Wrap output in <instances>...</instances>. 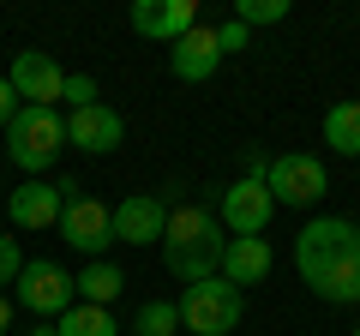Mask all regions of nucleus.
<instances>
[{
  "label": "nucleus",
  "mask_w": 360,
  "mask_h": 336,
  "mask_svg": "<svg viewBox=\"0 0 360 336\" xmlns=\"http://www.w3.org/2000/svg\"><path fill=\"white\" fill-rule=\"evenodd\" d=\"M222 252H229V228L217 222V210H198V205L168 210V228H162L168 276H180L186 288L205 283V276H222Z\"/></svg>",
  "instance_id": "obj_1"
},
{
  "label": "nucleus",
  "mask_w": 360,
  "mask_h": 336,
  "mask_svg": "<svg viewBox=\"0 0 360 336\" xmlns=\"http://www.w3.org/2000/svg\"><path fill=\"white\" fill-rule=\"evenodd\" d=\"M66 150V120L60 108H18L13 127H6V156L25 168L30 181H42Z\"/></svg>",
  "instance_id": "obj_2"
},
{
  "label": "nucleus",
  "mask_w": 360,
  "mask_h": 336,
  "mask_svg": "<svg viewBox=\"0 0 360 336\" xmlns=\"http://www.w3.org/2000/svg\"><path fill=\"white\" fill-rule=\"evenodd\" d=\"M240 318H246V295L229 276H205V283H193L180 295V324L193 336H229Z\"/></svg>",
  "instance_id": "obj_3"
},
{
  "label": "nucleus",
  "mask_w": 360,
  "mask_h": 336,
  "mask_svg": "<svg viewBox=\"0 0 360 336\" xmlns=\"http://www.w3.org/2000/svg\"><path fill=\"white\" fill-rule=\"evenodd\" d=\"M354 240H360V222H348V217H312L307 228L295 234V271H300V283L312 288Z\"/></svg>",
  "instance_id": "obj_4"
},
{
  "label": "nucleus",
  "mask_w": 360,
  "mask_h": 336,
  "mask_svg": "<svg viewBox=\"0 0 360 336\" xmlns=\"http://www.w3.org/2000/svg\"><path fill=\"white\" fill-rule=\"evenodd\" d=\"M264 186H270V198H276V205H288V210H307V205H319V198L330 193L324 162H319V156H307V150H283L276 162H270Z\"/></svg>",
  "instance_id": "obj_5"
},
{
  "label": "nucleus",
  "mask_w": 360,
  "mask_h": 336,
  "mask_svg": "<svg viewBox=\"0 0 360 336\" xmlns=\"http://www.w3.org/2000/svg\"><path fill=\"white\" fill-rule=\"evenodd\" d=\"M13 288H18V306L37 312V318H60V312L78 300L72 271H66V264H54V259H25V271H18Z\"/></svg>",
  "instance_id": "obj_6"
},
{
  "label": "nucleus",
  "mask_w": 360,
  "mask_h": 336,
  "mask_svg": "<svg viewBox=\"0 0 360 336\" xmlns=\"http://www.w3.org/2000/svg\"><path fill=\"white\" fill-rule=\"evenodd\" d=\"M6 84H13V96H18L25 108H54V103L66 96L60 60H54V54H42V49H18L13 66H6Z\"/></svg>",
  "instance_id": "obj_7"
},
{
  "label": "nucleus",
  "mask_w": 360,
  "mask_h": 336,
  "mask_svg": "<svg viewBox=\"0 0 360 336\" xmlns=\"http://www.w3.org/2000/svg\"><path fill=\"white\" fill-rule=\"evenodd\" d=\"M270 217H276L270 186H264V181H246V174L229 186V193H222V205H217V222L234 234V240H264Z\"/></svg>",
  "instance_id": "obj_8"
},
{
  "label": "nucleus",
  "mask_w": 360,
  "mask_h": 336,
  "mask_svg": "<svg viewBox=\"0 0 360 336\" xmlns=\"http://www.w3.org/2000/svg\"><path fill=\"white\" fill-rule=\"evenodd\" d=\"M78 186L72 181H25V186H13V193H6V217H13V228H60V210H66V198H72Z\"/></svg>",
  "instance_id": "obj_9"
},
{
  "label": "nucleus",
  "mask_w": 360,
  "mask_h": 336,
  "mask_svg": "<svg viewBox=\"0 0 360 336\" xmlns=\"http://www.w3.org/2000/svg\"><path fill=\"white\" fill-rule=\"evenodd\" d=\"M60 240L84 259H103L108 246H115V222H108V205H96L90 193H72L60 210Z\"/></svg>",
  "instance_id": "obj_10"
},
{
  "label": "nucleus",
  "mask_w": 360,
  "mask_h": 336,
  "mask_svg": "<svg viewBox=\"0 0 360 336\" xmlns=\"http://www.w3.org/2000/svg\"><path fill=\"white\" fill-rule=\"evenodd\" d=\"M115 222V246H162V228H168V205L156 193H132L108 210Z\"/></svg>",
  "instance_id": "obj_11"
},
{
  "label": "nucleus",
  "mask_w": 360,
  "mask_h": 336,
  "mask_svg": "<svg viewBox=\"0 0 360 336\" xmlns=\"http://www.w3.org/2000/svg\"><path fill=\"white\" fill-rule=\"evenodd\" d=\"M120 138H127V120L108 103H90V108H72V115H66V144H78L84 156L120 150Z\"/></svg>",
  "instance_id": "obj_12"
},
{
  "label": "nucleus",
  "mask_w": 360,
  "mask_h": 336,
  "mask_svg": "<svg viewBox=\"0 0 360 336\" xmlns=\"http://www.w3.org/2000/svg\"><path fill=\"white\" fill-rule=\"evenodd\" d=\"M193 25H198V0H132V30L150 37V42L174 49Z\"/></svg>",
  "instance_id": "obj_13"
},
{
  "label": "nucleus",
  "mask_w": 360,
  "mask_h": 336,
  "mask_svg": "<svg viewBox=\"0 0 360 336\" xmlns=\"http://www.w3.org/2000/svg\"><path fill=\"white\" fill-rule=\"evenodd\" d=\"M217 66H222V49H217V30L210 25H193L174 49H168V72H174L180 84H205Z\"/></svg>",
  "instance_id": "obj_14"
},
{
  "label": "nucleus",
  "mask_w": 360,
  "mask_h": 336,
  "mask_svg": "<svg viewBox=\"0 0 360 336\" xmlns=\"http://www.w3.org/2000/svg\"><path fill=\"white\" fill-rule=\"evenodd\" d=\"M222 276H229L234 288H258L270 276V240H229V252H222Z\"/></svg>",
  "instance_id": "obj_15"
},
{
  "label": "nucleus",
  "mask_w": 360,
  "mask_h": 336,
  "mask_svg": "<svg viewBox=\"0 0 360 336\" xmlns=\"http://www.w3.org/2000/svg\"><path fill=\"white\" fill-rule=\"evenodd\" d=\"M312 295H319L324 306H354V300H360V240L348 246V252L319 276V283H312Z\"/></svg>",
  "instance_id": "obj_16"
},
{
  "label": "nucleus",
  "mask_w": 360,
  "mask_h": 336,
  "mask_svg": "<svg viewBox=\"0 0 360 336\" xmlns=\"http://www.w3.org/2000/svg\"><path fill=\"white\" fill-rule=\"evenodd\" d=\"M72 288H78V300H90V306H115V295L127 288V276H120V264H108V259H90L84 271L72 276Z\"/></svg>",
  "instance_id": "obj_17"
},
{
  "label": "nucleus",
  "mask_w": 360,
  "mask_h": 336,
  "mask_svg": "<svg viewBox=\"0 0 360 336\" xmlns=\"http://www.w3.org/2000/svg\"><path fill=\"white\" fill-rule=\"evenodd\" d=\"M54 336H120V324H115V312H108V306L72 300V306L54 318Z\"/></svg>",
  "instance_id": "obj_18"
},
{
  "label": "nucleus",
  "mask_w": 360,
  "mask_h": 336,
  "mask_svg": "<svg viewBox=\"0 0 360 336\" xmlns=\"http://www.w3.org/2000/svg\"><path fill=\"white\" fill-rule=\"evenodd\" d=\"M324 144H330L336 156H360V103L354 96L330 103V115H324Z\"/></svg>",
  "instance_id": "obj_19"
},
{
  "label": "nucleus",
  "mask_w": 360,
  "mask_h": 336,
  "mask_svg": "<svg viewBox=\"0 0 360 336\" xmlns=\"http://www.w3.org/2000/svg\"><path fill=\"white\" fill-rule=\"evenodd\" d=\"M132 336H180V306L174 300H144L132 312Z\"/></svg>",
  "instance_id": "obj_20"
},
{
  "label": "nucleus",
  "mask_w": 360,
  "mask_h": 336,
  "mask_svg": "<svg viewBox=\"0 0 360 336\" xmlns=\"http://www.w3.org/2000/svg\"><path fill=\"white\" fill-rule=\"evenodd\" d=\"M234 18H240L246 30H252V25H283V18H288V0H240Z\"/></svg>",
  "instance_id": "obj_21"
},
{
  "label": "nucleus",
  "mask_w": 360,
  "mask_h": 336,
  "mask_svg": "<svg viewBox=\"0 0 360 336\" xmlns=\"http://www.w3.org/2000/svg\"><path fill=\"white\" fill-rule=\"evenodd\" d=\"M18 271H25V252H18L13 234H0V288H13V283H18Z\"/></svg>",
  "instance_id": "obj_22"
},
{
  "label": "nucleus",
  "mask_w": 360,
  "mask_h": 336,
  "mask_svg": "<svg viewBox=\"0 0 360 336\" xmlns=\"http://www.w3.org/2000/svg\"><path fill=\"white\" fill-rule=\"evenodd\" d=\"M60 103L90 108V103H96V78H90V72H66V96H60Z\"/></svg>",
  "instance_id": "obj_23"
},
{
  "label": "nucleus",
  "mask_w": 360,
  "mask_h": 336,
  "mask_svg": "<svg viewBox=\"0 0 360 336\" xmlns=\"http://www.w3.org/2000/svg\"><path fill=\"white\" fill-rule=\"evenodd\" d=\"M217 49H222V54H240V49H246V25H240V18L217 25Z\"/></svg>",
  "instance_id": "obj_24"
},
{
  "label": "nucleus",
  "mask_w": 360,
  "mask_h": 336,
  "mask_svg": "<svg viewBox=\"0 0 360 336\" xmlns=\"http://www.w3.org/2000/svg\"><path fill=\"white\" fill-rule=\"evenodd\" d=\"M270 162H276V156H264V150H240V168H246V181H264V174H270Z\"/></svg>",
  "instance_id": "obj_25"
},
{
  "label": "nucleus",
  "mask_w": 360,
  "mask_h": 336,
  "mask_svg": "<svg viewBox=\"0 0 360 336\" xmlns=\"http://www.w3.org/2000/svg\"><path fill=\"white\" fill-rule=\"evenodd\" d=\"M18 108H25V103H18V96H13V84L0 78V132L13 127V115H18Z\"/></svg>",
  "instance_id": "obj_26"
},
{
  "label": "nucleus",
  "mask_w": 360,
  "mask_h": 336,
  "mask_svg": "<svg viewBox=\"0 0 360 336\" xmlns=\"http://www.w3.org/2000/svg\"><path fill=\"white\" fill-rule=\"evenodd\" d=\"M6 330H13V300L0 295V336H6Z\"/></svg>",
  "instance_id": "obj_27"
},
{
  "label": "nucleus",
  "mask_w": 360,
  "mask_h": 336,
  "mask_svg": "<svg viewBox=\"0 0 360 336\" xmlns=\"http://www.w3.org/2000/svg\"><path fill=\"white\" fill-rule=\"evenodd\" d=\"M30 336H54V324H37V330H30Z\"/></svg>",
  "instance_id": "obj_28"
},
{
  "label": "nucleus",
  "mask_w": 360,
  "mask_h": 336,
  "mask_svg": "<svg viewBox=\"0 0 360 336\" xmlns=\"http://www.w3.org/2000/svg\"><path fill=\"white\" fill-rule=\"evenodd\" d=\"M354 336H360V324H354Z\"/></svg>",
  "instance_id": "obj_29"
}]
</instances>
